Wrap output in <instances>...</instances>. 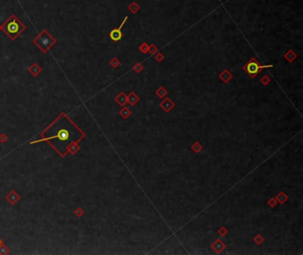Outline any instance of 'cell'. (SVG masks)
Listing matches in <instances>:
<instances>
[{
    "instance_id": "8",
    "label": "cell",
    "mask_w": 303,
    "mask_h": 255,
    "mask_svg": "<svg viewBox=\"0 0 303 255\" xmlns=\"http://www.w3.org/2000/svg\"><path fill=\"white\" fill-rule=\"evenodd\" d=\"M79 149H80V147L77 145V143L73 142L71 143L70 145V147L68 148V151L70 154H72V155H75Z\"/></svg>"
},
{
    "instance_id": "13",
    "label": "cell",
    "mask_w": 303,
    "mask_h": 255,
    "mask_svg": "<svg viewBox=\"0 0 303 255\" xmlns=\"http://www.w3.org/2000/svg\"><path fill=\"white\" fill-rule=\"evenodd\" d=\"M110 64L112 65V67H114V68H116V67L119 65V61H117V59H116V58H114V59H113V60L110 61Z\"/></svg>"
},
{
    "instance_id": "2",
    "label": "cell",
    "mask_w": 303,
    "mask_h": 255,
    "mask_svg": "<svg viewBox=\"0 0 303 255\" xmlns=\"http://www.w3.org/2000/svg\"><path fill=\"white\" fill-rule=\"evenodd\" d=\"M56 40L48 33V31L44 30H42L33 39V44L36 46L41 50L42 53H46L50 50L53 46L55 45Z\"/></svg>"
},
{
    "instance_id": "10",
    "label": "cell",
    "mask_w": 303,
    "mask_h": 255,
    "mask_svg": "<svg viewBox=\"0 0 303 255\" xmlns=\"http://www.w3.org/2000/svg\"><path fill=\"white\" fill-rule=\"evenodd\" d=\"M74 213H75V215H76V217H78V218H81L83 215L85 214V211L83 210V208L82 207H77L75 211H74Z\"/></svg>"
},
{
    "instance_id": "6",
    "label": "cell",
    "mask_w": 303,
    "mask_h": 255,
    "mask_svg": "<svg viewBox=\"0 0 303 255\" xmlns=\"http://www.w3.org/2000/svg\"><path fill=\"white\" fill-rule=\"evenodd\" d=\"M29 71H30V73H31L33 77H36V76H38L41 73L42 69H41V67L39 66L38 64L33 63V64L29 68Z\"/></svg>"
},
{
    "instance_id": "14",
    "label": "cell",
    "mask_w": 303,
    "mask_h": 255,
    "mask_svg": "<svg viewBox=\"0 0 303 255\" xmlns=\"http://www.w3.org/2000/svg\"><path fill=\"white\" fill-rule=\"evenodd\" d=\"M2 244H3V240H2V239H1V238H0V245H2Z\"/></svg>"
},
{
    "instance_id": "5",
    "label": "cell",
    "mask_w": 303,
    "mask_h": 255,
    "mask_svg": "<svg viewBox=\"0 0 303 255\" xmlns=\"http://www.w3.org/2000/svg\"><path fill=\"white\" fill-rule=\"evenodd\" d=\"M20 199V196L15 190H11L8 194L5 196V200L11 204V205H14L16 203L19 202V200Z\"/></svg>"
},
{
    "instance_id": "1",
    "label": "cell",
    "mask_w": 303,
    "mask_h": 255,
    "mask_svg": "<svg viewBox=\"0 0 303 255\" xmlns=\"http://www.w3.org/2000/svg\"><path fill=\"white\" fill-rule=\"evenodd\" d=\"M25 29L26 26L14 14H12L0 27V30L4 31L12 40L16 39L22 31L25 30Z\"/></svg>"
},
{
    "instance_id": "11",
    "label": "cell",
    "mask_w": 303,
    "mask_h": 255,
    "mask_svg": "<svg viewBox=\"0 0 303 255\" xmlns=\"http://www.w3.org/2000/svg\"><path fill=\"white\" fill-rule=\"evenodd\" d=\"M116 101L118 102L119 104L123 105V104L126 102V96H125V94H124V93H120V94L116 97Z\"/></svg>"
},
{
    "instance_id": "12",
    "label": "cell",
    "mask_w": 303,
    "mask_h": 255,
    "mask_svg": "<svg viewBox=\"0 0 303 255\" xmlns=\"http://www.w3.org/2000/svg\"><path fill=\"white\" fill-rule=\"evenodd\" d=\"M7 140H8V137H7V135L5 133H1L0 134V142L5 143Z\"/></svg>"
},
{
    "instance_id": "4",
    "label": "cell",
    "mask_w": 303,
    "mask_h": 255,
    "mask_svg": "<svg viewBox=\"0 0 303 255\" xmlns=\"http://www.w3.org/2000/svg\"><path fill=\"white\" fill-rule=\"evenodd\" d=\"M127 18H128V17L126 16V18L124 19V20H123V22H122V24L120 25L119 28L115 29V30H113L110 31V33H109V37H110L113 41H116H116H119L122 38L123 34H122V32H121V29H122V27L124 26V24L126 23Z\"/></svg>"
},
{
    "instance_id": "9",
    "label": "cell",
    "mask_w": 303,
    "mask_h": 255,
    "mask_svg": "<svg viewBox=\"0 0 303 255\" xmlns=\"http://www.w3.org/2000/svg\"><path fill=\"white\" fill-rule=\"evenodd\" d=\"M8 253H10L9 248L5 245L2 244V245H0V255H6L8 254Z\"/></svg>"
},
{
    "instance_id": "7",
    "label": "cell",
    "mask_w": 303,
    "mask_h": 255,
    "mask_svg": "<svg viewBox=\"0 0 303 255\" xmlns=\"http://www.w3.org/2000/svg\"><path fill=\"white\" fill-rule=\"evenodd\" d=\"M56 138H58L60 141H67L68 139H69V137H70V133H69V132H68V130H66V129H61V130H60L59 132H58V133H57V135L55 136ZM55 137H52V138H55Z\"/></svg>"
},
{
    "instance_id": "3",
    "label": "cell",
    "mask_w": 303,
    "mask_h": 255,
    "mask_svg": "<svg viewBox=\"0 0 303 255\" xmlns=\"http://www.w3.org/2000/svg\"><path fill=\"white\" fill-rule=\"evenodd\" d=\"M266 67H268V66H262V67L259 66L256 61H251L247 64V66L245 67V69H246V71H247L248 74H250L252 77H254V76L257 74L258 72H259V70H260L261 69H262V68H266Z\"/></svg>"
}]
</instances>
